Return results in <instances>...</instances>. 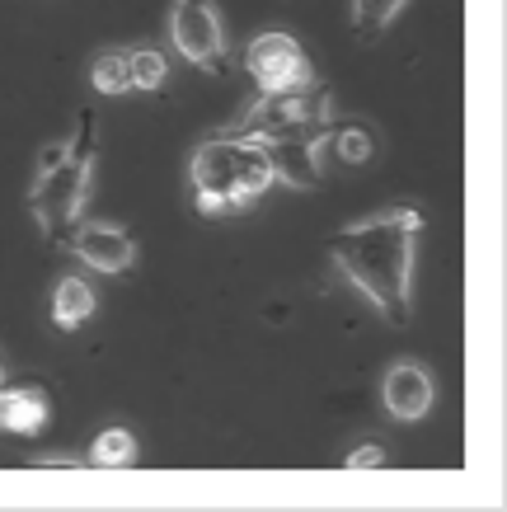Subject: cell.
Returning a JSON list of instances; mask_svg holds the SVG:
<instances>
[{
  "mask_svg": "<svg viewBox=\"0 0 507 512\" xmlns=\"http://www.w3.org/2000/svg\"><path fill=\"white\" fill-rule=\"evenodd\" d=\"M418 235H423V217L414 207H381V212L343 226L329 245L343 282L367 296L385 325H409Z\"/></svg>",
  "mask_w": 507,
  "mask_h": 512,
  "instance_id": "cell-1",
  "label": "cell"
},
{
  "mask_svg": "<svg viewBox=\"0 0 507 512\" xmlns=\"http://www.w3.org/2000/svg\"><path fill=\"white\" fill-rule=\"evenodd\" d=\"M188 179H193V202H198L202 217H226V212L249 207L259 193H268L277 184V170L259 141L216 132L212 141H202L193 151Z\"/></svg>",
  "mask_w": 507,
  "mask_h": 512,
  "instance_id": "cell-2",
  "label": "cell"
},
{
  "mask_svg": "<svg viewBox=\"0 0 507 512\" xmlns=\"http://www.w3.org/2000/svg\"><path fill=\"white\" fill-rule=\"evenodd\" d=\"M334 99L324 85H306V90H259V99L249 104L226 137L240 141H324L334 137Z\"/></svg>",
  "mask_w": 507,
  "mask_h": 512,
  "instance_id": "cell-3",
  "label": "cell"
},
{
  "mask_svg": "<svg viewBox=\"0 0 507 512\" xmlns=\"http://www.w3.org/2000/svg\"><path fill=\"white\" fill-rule=\"evenodd\" d=\"M90 165H94V118H85L80 137L71 141V160L57 165L52 174H38L29 193L33 221L43 226V235L71 245V231H76V217L85 207V188H90Z\"/></svg>",
  "mask_w": 507,
  "mask_h": 512,
  "instance_id": "cell-4",
  "label": "cell"
},
{
  "mask_svg": "<svg viewBox=\"0 0 507 512\" xmlns=\"http://www.w3.org/2000/svg\"><path fill=\"white\" fill-rule=\"evenodd\" d=\"M245 71L254 76L259 90H306V85H315V71H310V57L301 52V43L277 29L259 33L245 47Z\"/></svg>",
  "mask_w": 507,
  "mask_h": 512,
  "instance_id": "cell-5",
  "label": "cell"
},
{
  "mask_svg": "<svg viewBox=\"0 0 507 512\" xmlns=\"http://www.w3.org/2000/svg\"><path fill=\"white\" fill-rule=\"evenodd\" d=\"M169 38L193 66L226 71V29L212 0H174L169 10Z\"/></svg>",
  "mask_w": 507,
  "mask_h": 512,
  "instance_id": "cell-6",
  "label": "cell"
},
{
  "mask_svg": "<svg viewBox=\"0 0 507 512\" xmlns=\"http://www.w3.org/2000/svg\"><path fill=\"white\" fill-rule=\"evenodd\" d=\"M71 249L80 254V264L99 268V273H127L137 264V240L104 221H80L71 231Z\"/></svg>",
  "mask_w": 507,
  "mask_h": 512,
  "instance_id": "cell-7",
  "label": "cell"
},
{
  "mask_svg": "<svg viewBox=\"0 0 507 512\" xmlns=\"http://www.w3.org/2000/svg\"><path fill=\"white\" fill-rule=\"evenodd\" d=\"M381 400H385V409H390V419L418 423L432 409V400H437V386H432L428 367H418V362H395L381 381Z\"/></svg>",
  "mask_w": 507,
  "mask_h": 512,
  "instance_id": "cell-8",
  "label": "cell"
},
{
  "mask_svg": "<svg viewBox=\"0 0 507 512\" xmlns=\"http://www.w3.org/2000/svg\"><path fill=\"white\" fill-rule=\"evenodd\" d=\"M263 151L273 156V170L282 184L292 188L320 184V141H268Z\"/></svg>",
  "mask_w": 507,
  "mask_h": 512,
  "instance_id": "cell-9",
  "label": "cell"
},
{
  "mask_svg": "<svg viewBox=\"0 0 507 512\" xmlns=\"http://www.w3.org/2000/svg\"><path fill=\"white\" fill-rule=\"evenodd\" d=\"M0 419L10 433H38L47 423V395L43 386H10L0 390Z\"/></svg>",
  "mask_w": 507,
  "mask_h": 512,
  "instance_id": "cell-10",
  "label": "cell"
},
{
  "mask_svg": "<svg viewBox=\"0 0 507 512\" xmlns=\"http://www.w3.org/2000/svg\"><path fill=\"white\" fill-rule=\"evenodd\" d=\"M94 315V287L80 278H62L52 292V320L57 329H80Z\"/></svg>",
  "mask_w": 507,
  "mask_h": 512,
  "instance_id": "cell-11",
  "label": "cell"
},
{
  "mask_svg": "<svg viewBox=\"0 0 507 512\" xmlns=\"http://www.w3.org/2000/svg\"><path fill=\"white\" fill-rule=\"evenodd\" d=\"M90 80L99 94H127L137 90V80H132V52H99L90 62Z\"/></svg>",
  "mask_w": 507,
  "mask_h": 512,
  "instance_id": "cell-12",
  "label": "cell"
},
{
  "mask_svg": "<svg viewBox=\"0 0 507 512\" xmlns=\"http://www.w3.org/2000/svg\"><path fill=\"white\" fill-rule=\"evenodd\" d=\"M137 461V437L127 433V428H104V433L94 437L90 447V466H104V470H123Z\"/></svg>",
  "mask_w": 507,
  "mask_h": 512,
  "instance_id": "cell-13",
  "label": "cell"
},
{
  "mask_svg": "<svg viewBox=\"0 0 507 512\" xmlns=\"http://www.w3.org/2000/svg\"><path fill=\"white\" fill-rule=\"evenodd\" d=\"M404 5H409V0H353V24L362 33H381L400 19Z\"/></svg>",
  "mask_w": 507,
  "mask_h": 512,
  "instance_id": "cell-14",
  "label": "cell"
},
{
  "mask_svg": "<svg viewBox=\"0 0 507 512\" xmlns=\"http://www.w3.org/2000/svg\"><path fill=\"white\" fill-rule=\"evenodd\" d=\"M165 76H169V66L155 47H137L132 52V80H137V90H160Z\"/></svg>",
  "mask_w": 507,
  "mask_h": 512,
  "instance_id": "cell-15",
  "label": "cell"
},
{
  "mask_svg": "<svg viewBox=\"0 0 507 512\" xmlns=\"http://www.w3.org/2000/svg\"><path fill=\"white\" fill-rule=\"evenodd\" d=\"M334 146H338V156L348 160V165H367L371 151H376V141H371L367 127H343V132H334Z\"/></svg>",
  "mask_w": 507,
  "mask_h": 512,
  "instance_id": "cell-16",
  "label": "cell"
},
{
  "mask_svg": "<svg viewBox=\"0 0 507 512\" xmlns=\"http://www.w3.org/2000/svg\"><path fill=\"white\" fill-rule=\"evenodd\" d=\"M348 470H381L385 466V447H376V442H367V447L348 451V461H343Z\"/></svg>",
  "mask_w": 507,
  "mask_h": 512,
  "instance_id": "cell-17",
  "label": "cell"
},
{
  "mask_svg": "<svg viewBox=\"0 0 507 512\" xmlns=\"http://www.w3.org/2000/svg\"><path fill=\"white\" fill-rule=\"evenodd\" d=\"M71 160V141H47L43 156H38V174H52L57 165H66Z\"/></svg>",
  "mask_w": 507,
  "mask_h": 512,
  "instance_id": "cell-18",
  "label": "cell"
},
{
  "mask_svg": "<svg viewBox=\"0 0 507 512\" xmlns=\"http://www.w3.org/2000/svg\"><path fill=\"white\" fill-rule=\"evenodd\" d=\"M0 381H5V372H0ZM0 390H5V386H0Z\"/></svg>",
  "mask_w": 507,
  "mask_h": 512,
  "instance_id": "cell-19",
  "label": "cell"
},
{
  "mask_svg": "<svg viewBox=\"0 0 507 512\" xmlns=\"http://www.w3.org/2000/svg\"><path fill=\"white\" fill-rule=\"evenodd\" d=\"M0 428H5V419H0Z\"/></svg>",
  "mask_w": 507,
  "mask_h": 512,
  "instance_id": "cell-20",
  "label": "cell"
}]
</instances>
